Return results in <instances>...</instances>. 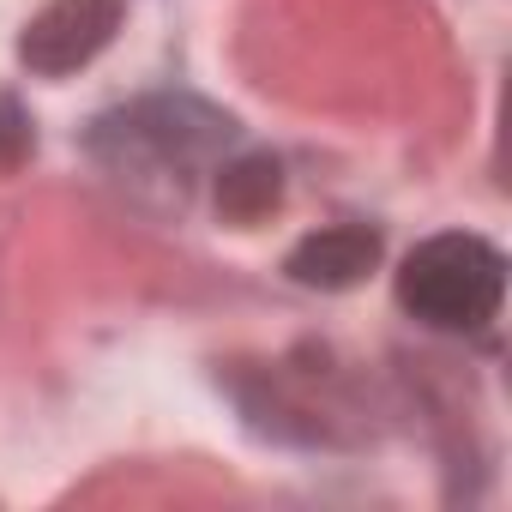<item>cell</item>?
Masks as SVG:
<instances>
[{
  "label": "cell",
  "instance_id": "6da1fadb",
  "mask_svg": "<svg viewBox=\"0 0 512 512\" xmlns=\"http://www.w3.org/2000/svg\"><path fill=\"white\" fill-rule=\"evenodd\" d=\"M506 296V260L482 235H428L398 266V302L434 326V332H482L500 314Z\"/></svg>",
  "mask_w": 512,
  "mask_h": 512
},
{
  "label": "cell",
  "instance_id": "7a4b0ae2",
  "mask_svg": "<svg viewBox=\"0 0 512 512\" xmlns=\"http://www.w3.org/2000/svg\"><path fill=\"white\" fill-rule=\"evenodd\" d=\"M121 13H127L121 0H49L19 37V61L43 79H67L109 49V37L121 31Z\"/></svg>",
  "mask_w": 512,
  "mask_h": 512
},
{
  "label": "cell",
  "instance_id": "3957f363",
  "mask_svg": "<svg viewBox=\"0 0 512 512\" xmlns=\"http://www.w3.org/2000/svg\"><path fill=\"white\" fill-rule=\"evenodd\" d=\"M103 133H121L133 157H157V163H199L229 139V121L193 97H151L115 121H103Z\"/></svg>",
  "mask_w": 512,
  "mask_h": 512
},
{
  "label": "cell",
  "instance_id": "277c9868",
  "mask_svg": "<svg viewBox=\"0 0 512 512\" xmlns=\"http://www.w3.org/2000/svg\"><path fill=\"white\" fill-rule=\"evenodd\" d=\"M380 266V235L362 229V223H332L320 235H308L296 253H290V278L308 284V290H350L362 284L368 272Z\"/></svg>",
  "mask_w": 512,
  "mask_h": 512
},
{
  "label": "cell",
  "instance_id": "5b68a950",
  "mask_svg": "<svg viewBox=\"0 0 512 512\" xmlns=\"http://www.w3.org/2000/svg\"><path fill=\"white\" fill-rule=\"evenodd\" d=\"M278 193H284V169L272 157H241L217 181V211L235 217V223H260L278 205Z\"/></svg>",
  "mask_w": 512,
  "mask_h": 512
},
{
  "label": "cell",
  "instance_id": "8992f818",
  "mask_svg": "<svg viewBox=\"0 0 512 512\" xmlns=\"http://www.w3.org/2000/svg\"><path fill=\"white\" fill-rule=\"evenodd\" d=\"M25 157H31V121H25L19 103L0 97V175H13Z\"/></svg>",
  "mask_w": 512,
  "mask_h": 512
}]
</instances>
